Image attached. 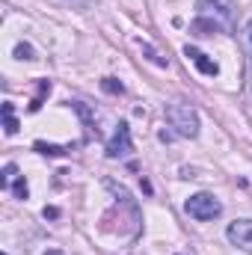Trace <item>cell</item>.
Returning <instances> with one entry per match:
<instances>
[{
	"instance_id": "8fae6325",
	"label": "cell",
	"mask_w": 252,
	"mask_h": 255,
	"mask_svg": "<svg viewBox=\"0 0 252 255\" xmlns=\"http://www.w3.org/2000/svg\"><path fill=\"white\" fill-rule=\"evenodd\" d=\"M190 33H196V36H211V33H220V27H217L214 21H208V18H196V21L190 24Z\"/></svg>"
},
{
	"instance_id": "44dd1931",
	"label": "cell",
	"mask_w": 252,
	"mask_h": 255,
	"mask_svg": "<svg viewBox=\"0 0 252 255\" xmlns=\"http://www.w3.org/2000/svg\"><path fill=\"white\" fill-rule=\"evenodd\" d=\"M3 255H6V253H3Z\"/></svg>"
},
{
	"instance_id": "6da1fadb",
	"label": "cell",
	"mask_w": 252,
	"mask_h": 255,
	"mask_svg": "<svg viewBox=\"0 0 252 255\" xmlns=\"http://www.w3.org/2000/svg\"><path fill=\"white\" fill-rule=\"evenodd\" d=\"M199 18L214 21L223 33H235V21H238V6L235 0H196Z\"/></svg>"
},
{
	"instance_id": "d6986e66",
	"label": "cell",
	"mask_w": 252,
	"mask_h": 255,
	"mask_svg": "<svg viewBox=\"0 0 252 255\" xmlns=\"http://www.w3.org/2000/svg\"><path fill=\"white\" fill-rule=\"evenodd\" d=\"M157 139H160V142H172V133H169V130H160Z\"/></svg>"
},
{
	"instance_id": "277c9868",
	"label": "cell",
	"mask_w": 252,
	"mask_h": 255,
	"mask_svg": "<svg viewBox=\"0 0 252 255\" xmlns=\"http://www.w3.org/2000/svg\"><path fill=\"white\" fill-rule=\"evenodd\" d=\"M107 157L110 160H119V157H127L130 151H133V139H130V128H127V122H119V128H116V133H113V139L107 142Z\"/></svg>"
},
{
	"instance_id": "ac0fdd59",
	"label": "cell",
	"mask_w": 252,
	"mask_h": 255,
	"mask_svg": "<svg viewBox=\"0 0 252 255\" xmlns=\"http://www.w3.org/2000/svg\"><path fill=\"white\" fill-rule=\"evenodd\" d=\"M60 217V208H45V220H57Z\"/></svg>"
},
{
	"instance_id": "8992f818",
	"label": "cell",
	"mask_w": 252,
	"mask_h": 255,
	"mask_svg": "<svg viewBox=\"0 0 252 255\" xmlns=\"http://www.w3.org/2000/svg\"><path fill=\"white\" fill-rule=\"evenodd\" d=\"M184 57L193 60V65H196L205 77H217V74H220V65L214 63V60H208V54H202L199 48H190L187 45V48H184Z\"/></svg>"
},
{
	"instance_id": "2e32d148",
	"label": "cell",
	"mask_w": 252,
	"mask_h": 255,
	"mask_svg": "<svg viewBox=\"0 0 252 255\" xmlns=\"http://www.w3.org/2000/svg\"><path fill=\"white\" fill-rule=\"evenodd\" d=\"M142 54H145V57H148V60H151L154 65H160V68L166 65V60H163V57H160V54H157V51H154V48H151L148 42H142Z\"/></svg>"
},
{
	"instance_id": "30bf717a",
	"label": "cell",
	"mask_w": 252,
	"mask_h": 255,
	"mask_svg": "<svg viewBox=\"0 0 252 255\" xmlns=\"http://www.w3.org/2000/svg\"><path fill=\"white\" fill-rule=\"evenodd\" d=\"M3 128H6V133H9V136H15V133H18V122H15V104H12V101H3Z\"/></svg>"
},
{
	"instance_id": "9c48e42d",
	"label": "cell",
	"mask_w": 252,
	"mask_h": 255,
	"mask_svg": "<svg viewBox=\"0 0 252 255\" xmlns=\"http://www.w3.org/2000/svg\"><path fill=\"white\" fill-rule=\"evenodd\" d=\"M71 110L83 119V125L89 128V130H95V133H98V128H95V110H89V107H86V104H80V101H71Z\"/></svg>"
},
{
	"instance_id": "7c38bea8",
	"label": "cell",
	"mask_w": 252,
	"mask_h": 255,
	"mask_svg": "<svg viewBox=\"0 0 252 255\" xmlns=\"http://www.w3.org/2000/svg\"><path fill=\"white\" fill-rule=\"evenodd\" d=\"M51 92V80H39V92H36V98L30 101V113H36V110H42V101H45V95Z\"/></svg>"
},
{
	"instance_id": "5bb4252c",
	"label": "cell",
	"mask_w": 252,
	"mask_h": 255,
	"mask_svg": "<svg viewBox=\"0 0 252 255\" xmlns=\"http://www.w3.org/2000/svg\"><path fill=\"white\" fill-rule=\"evenodd\" d=\"M15 172H18V166H15V163H6V166H3V175H0V190H9V187H12Z\"/></svg>"
},
{
	"instance_id": "4fadbf2b",
	"label": "cell",
	"mask_w": 252,
	"mask_h": 255,
	"mask_svg": "<svg viewBox=\"0 0 252 255\" xmlns=\"http://www.w3.org/2000/svg\"><path fill=\"white\" fill-rule=\"evenodd\" d=\"M101 89H104L107 95H122V92H125V83L116 80V77H104V80H101Z\"/></svg>"
},
{
	"instance_id": "ba28073f",
	"label": "cell",
	"mask_w": 252,
	"mask_h": 255,
	"mask_svg": "<svg viewBox=\"0 0 252 255\" xmlns=\"http://www.w3.org/2000/svg\"><path fill=\"white\" fill-rule=\"evenodd\" d=\"M33 148L39 151V154H48V157H63V154H68L71 151V145H54V142H33Z\"/></svg>"
},
{
	"instance_id": "ffe728a7",
	"label": "cell",
	"mask_w": 252,
	"mask_h": 255,
	"mask_svg": "<svg viewBox=\"0 0 252 255\" xmlns=\"http://www.w3.org/2000/svg\"><path fill=\"white\" fill-rule=\"evenodd\" d=\"M45 255H63V250H48Z\"/></svg>"
},
{
	"instance_id": "e0dca14e",
	"label": "cell",
	"mask_w": 252,
	"mask_h": 255,
	"mask_svg": "<svg viewBox=\"0 0 252 255\" xmlns=\"http://www.w3.org/2000/svg\"><path fill=\"white\" fill-rule=\"evenodd\" d=\"M15 57H18V60H36V51L21 42V45H15Z\"/></svg>"
},
{
	"instance_id": "7a4b0ae2",
	"label": "cell",
	"mask_w": 252,
	"mask_h": 255,
	"mask_svg": "<svg viewBox=\"0 0 252 255\" xmlns=\"http://www.w3.org/2000/svg\"><path fill=\"white\" fill-rule=\"evenodd\" d=\"M166 122L175 128L178 136H196L199 133V116L190 104H169L166 107Z\"/></svg>"
},
{
	"instance_id": "52a82bcc",
	"label": "cell",
	"mask_w": 252,
	"mask_h": 255,
	"mask_svg": "<svg viewBox=\"0 0 252 255\" xmlns=\"http://www.w3.org/2000/svg\"><path fill=\"white\" fill-rule=\"evenodd\" d=\"M241 45H244V54H247V89L252 95V18L247 21V27L241 33Z\"/></svg>"
},
{
	"instance_id": "3957f363",
	"label": "cell",
	"mask_w": 252,
	"mask_h": 255,
	"mask_svg": "<svg viewBox=\"0 0 252 255\" xmlns=\"http://www.w3.org/2000/svg\"><path fill=\"white\" fill-rule=\"evenodd\" d=\"M184 211H187L193 220L208 223V220H217V217L223 214V205H220V199L211 196V193H196V196H190L187 202H184Z\"/></svg>"
},
{
	"instance_id": "9a60e30c",
	"label": "cell",
	"mask_w": 252,
	"mask_h": 255,
	"mask_svg": "<svg viewBox=\"0 0 252 255\" xmlns=\"http://www.w3.org/2000/svg\"><path fill=\"white\" fill-rule=\"evenodd\" d=\"M9 190H12L15 199H27V196H30V187H27L24 175H15V181H12V187H9Z\"/></svg>"
},
{
	"instance_id": "5b68a950",
	"label": "cell",
	"mask_w": 252,
	"mask_h": 255,
	"mask_svg": "<svg viewBox=\"0 0 252 255\" xmlns=\"http://www.w3.org/2000/svg\"><path fill=\"white\" fill-rule=\"evenodd\" d=\"M229 241L238 250H244V253L252 255V220H235L229 226Z\"/></svg>"
}]
</instances>
